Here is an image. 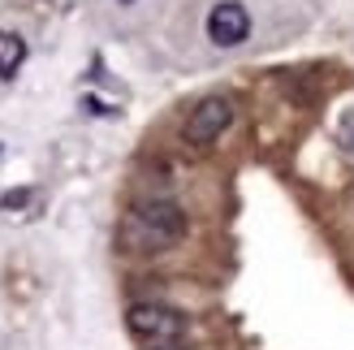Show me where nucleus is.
Masks as SVG:
<instances>
[{"mask_svg":"<svg viewBox=\"0 0 354 350\" xmlns=\"http://www.w3.org/2000/svg\"><path fill=\"white\" fill-rule=\"evenodd\" d=\"M126 234L138 242V251H156V247H169V242H177L186 234V212L177 203H143L130 212V225Z\"/></svg>","mask_w":354,"mask_h":350,"instance_id":"obj_1","label":"nucleus"},{"mask_svg":"<svg viewBox=\"0 0 354 350\" xmlns=\"http://www.w3.org/2000/svg\"><path fill=\"white\" fill-rule=\"evenodd\" d=\"M126 320H130V333L147 346H177V338L186 333L182 311L160 307V303H134Z\"/></svg>","mask_w":354,"mask_h":350,"instance_id":"obj_2","label":"nucleus"},{"mask_svg":"<svg viewBox=\"0 0 354 350\" xmlns=\"http://www.w3.org/2000/svg\"><path fill=\"white\" fill-rule=\"evenodd\" d=\"M207 35H212L216 48H238L246 35H251V13H246L238 0H221V5L207 13Z\"/></svg>","mask_w":354,"mask_h":350,"instance_id":"obj_3","label":"nucleus"},{"mask_svg":"<svg viewBox=\"0 0 354 350\" xmlns=\"http://www.w3.org/2000/svg\"><path fill=\"white\" fill-rule=\"evenodd\" d=\"M229 121H234V104L229 100H221V95H212V100H203L199 109L190 113V121H186V138L190 143H212Z\"/></svg>","mask_w":354,"mask_h":350,"instance_id":"obj_4","label":"nucleus"},{"mask_svg":"<svg viewBox=\"0 0 354 350\" xmlns=\"http://www.w3.org/2000/svg\"><path fill=\"white\" fill-rule=\"evenodd\" d=\"M22 61H26V44L17 39V35L0 30V78H13L17 69H22Z\"/></svg>","mask_w":354,"mask_h":350,"instance_id":"obj_5","label":"nucleus"},{"mask_svg":"<svg viewBox=\"0 0 354 350\" xmlns=\"http://www.w3.org/2000/svg\"><path fill=\"white\" fill-rule=\"evenodd\" d=\"M337 143L354 156V109H346V113H342V121H337Z\"/></svg>","mask_w":354,"mask_h":350,"instance_id":"obj_6","label":"nucleus"},{"mask_svg":"<svg viewBox=\"0 0 354 350\" xmlns=\"http://www.w3.org/2000/svg\"><path fill=\"white\" fill-rule=\"evenodd\" d=\"M156 350H177V346H156Z\"/></svg>","mask_w":354,"mask_h":350,"instance_id":"obj_7","label":"nucleus"},{"mask_svg":"<svg viewBox=\"0 0 354 350\" xmlns=\"http://www.w3.org/2000/svg\"><path fill=\"white\" fill-rule=\"evenodd\" d=\"M121 5H134V0H121Z\"/></svg>","mask_w":354,"mask_h":350,"instance_id":"obj_8","label":"nucleus"}]
</instances>
